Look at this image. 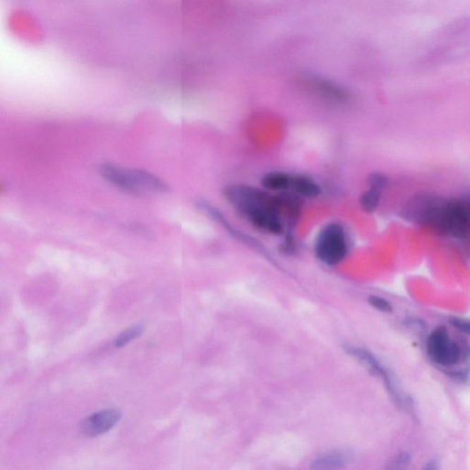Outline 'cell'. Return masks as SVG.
Returning a JSON list of instances; mask_svg holds the SVG:
<instances>
[{
    "label": "cell",
    "instance_id": "6da1fadb",
    "mask_svg": "<svg viewBox=\"0 0 470 470\" xmlns=\"http://www.w3.org/2000/svg\"><path fill=\"white\" fill-rule=\"evenodd\" d=\"M402 216L414 224L428 225L445 236L463 239L470 234V217L464 201L418 195L406 204Z\"/></svg>",
    "mask_w": 470,
    "mask_h": 470
},
{
    "label": "cell",
    "instance_id": "7a4b0ae2",
    "mask_svg": "<svg viewBox=\"0 0 470 470\" xmlns=\"http://www.w3.org/2000/svg\"><path fill=\"white\" fill-rule=\"evenodd\" d=\"M100 174L107 181L127 193L145 195L164 193L169 187L154 174L142 169H124L112 164H103L100 167Z\"/></svg>",
    "mask_w": 470,
    "mask_h": 470
},
{
    "label": "cell",
    "instance_id": "3957f363",
    "mask_svg": "<svg viewBox=\"0 0 470 470\" xmlns=\"http://www.w3.org/2000/svg\"><path fill=\"white\" fill-rule=\"evenodd\" d=\"M346 231L340 224H329L320 230L316 239L315 253L323 263L335 265L347 254Z\"/></svg>",
    "mask_w": 470,
    "mask_h": 470
},
{
    "label": "cell",
    "instance_id": "277c9868",
    "mask_svg": "<svg viewBox=\"0 0 470 470\" xmlns=\"http://www.w3.org/2000/svg\"><path fill=\"white\" fill-rule=\"evenodd\" d=\"M427 354L430 359L441 367H453L459 362L461 349L456 342L451 340L445 326L433 330L427 340Z\"/></svg>",
    "mask_w": 470,
    "mask_h": 470
},
{
    "label": "cell",
    "instance_id": "5b68a950",
    "mask_svg": "<svg viewBox=\"0 0 470 470\" xmlns=\"http://www.w3.org/2000/svg\"><path fill=\"white\" fill-rule=\"evenodd\" d=\"M123 414L118 409L109 408L85 418L80 423V431L88 438H97L111 430L120 422Z\"/></svg>",
    "mask_w": 470,
    "mask_h": 470
},
{
    "label": "cell",
    "instance_id": "8992f818",
    "mask_svg": "<svg viewBox=\"0 0 470 470\" xmlns=\"http://www.w3.org/2000/svg\"><path fill=\"white\" fill-rule=\"evenodd\" d=\"M301 81L308 90L328 102L344 103L349 99V95L344 88L318 76H304Z\"/></svg>",
    "mask_w": 470,
    "mask_h": 470
},
{
    "label": "cell",
    "instance_id": "52a82bcc",
    "mask_svg": "<svg viewBox=\"0 0 470 470\" xmlns=\"http://www.w3.org/2000/svg\"><path fill=\"white\" fill-rule=\"evenodd\" d=\"M349 454L343 451H332L322 454L311 464L315 469H337L343 468L348 462Z\"/></svg>",
    "mask_w": 470,
    "mask_h": 470
},
{
    "label": "cell",
    "instance_id": "ba28073f",
    "mask_svg": "<svg viewBox=\"0 0 470 470\" xmlns=\"http://www.w3.org/2000/svg\"><path fill=\"white\" fill-rule=\"evenodd\" d=\"M302 197L314 198L320 193V188L313 179L305 176H291V188Z\"/></svg>",
    "mask_w": 470,
    "mask_h": 470
},
{
    "label": "cell",
    "instance_id": "9c48e42d",
    "mask_svg": "<svg viewBox=\"0 0 470 470\" xmlns=\"http://www.w3.org/2000/svg\"><path fill=\"white\" fill-rule=\"evenodd\" d=\"M291 176L283 172L267 173L262 179V185L268 191H282L291 188Z\"/></svg>",
    "mask_w": 470,
    "mask_h": 470
},
{
    "label": "cell",
    "instance_id": "30bf717a",
    "mask_svg": "<svg viewBox=\"0 0 470 470\" xmlns=\"http://www.w3.org/2000/svg\"><path fill=\"white\" fill-rule=\"evenodd\" d=\"M145 332V326L143 325H136L132 327L124 330L121 334L119 335L114 341V347L121 348L126 347L131 342L135 340V339L141 337L143 332Z\"/></svg>",
    "mask_w": 470,
    "mask_h": 470
},
{
    "label": "cell",
    "instance_id": "8fae6325",
    "mask_svg": "<svg viewBox=\"0 0 470 470\" xmlns=\"http://www.w3.org/2000/svg\"><path fill=\"white\" fill-rule=\"evenodd\" d=\"M381 191L380 189L370 188L364 192L360 198V204L366 212H372L377 209L380 204Z\"/></svg>",
    "mask_w": 470,
    "mask_h": 470
},
{
    "label": "cell",
    "instance_id": "7c38bea8",
    "mask_svg": "<svg viewBox=\"0 0 470 470\" xmlns=\"http://www.w3.org/2000/svg\"><path fill=\"white\" fill-rule=\"evenodd\" d=\"M411 463V457L410 454L402 452V454H398L390 463L389 469H407Z\"/></svg>",
    "mask_w": 470,
    "mask_h": 470
},
{
    "label": "cell",
    "instance_id": "4fadbf2b",
    "mask_svg": "<svg viewBox=\"0 0 470 470\" xmlns=\"http://www.w3.org/2000/svg\"><path fill=\"white\" fill-rule=\"evenodd\" d=\"M368 301L369 303L378 311H383V313H392V305L385 299L377 297V296H371Z\"/></svg>",
    "mask_w": 470,
    "mask_h": 470
},
{
    "label": "cell",
    "instance_id": "5bb4252c",
    "mask_svg": "<svg viewBox=\"0 0 470 470\" xmlns=\"http://www.w3.org/2000/svg\"><path fill=\"white\" fill-rule=\"evenodd\" d=\"M368 183L370 188L380 189L382 191L387 187V179L382 174L374 173L369 176Z\"/></svg>",
    "mask_w": 470,
    "mask_h": 470
},
{
    "label": "cell",
    "instance_id": "9a60e30c",
    "mask_svg": "<svg viewBox=\"0 0 470 470\" xmlns=\"http://www.w3.org/2000/svg\"><path fill=\"white\" fill-rule=\"evenodd\" d=\"M451 325L464 334L470 335V320L454 318L451 320Z\"/></svg>",
    "mask_w": 470,
    "mask_h": 470
},
{
    "label": "cell",
    "instance_id": "2e32d148",
    "mask_svg": "<svg viewBox=\"0 0 470 470\" xmlns=\"http://www.w3.org/2000/svg\"><path fill=\"white\" fill-rule=\"evenodd\" d=\"M438 461L435 459H432L431 461H429V462H427L426 464V466H424V469H429V470H433L438 469Z\"/></svg>",
    "mask_w": 470,
    "mask_h": 470
}]
</instances>
